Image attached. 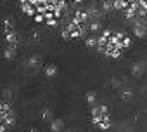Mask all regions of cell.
<instances>
[{
	"label": "cell",
	"mask_w": 147,
	"mask_h": 132,
	"mask_svg": "<svg viewBox=\"0 0 147 132\" xmlns=\"http://www.w3.org/2000/svg\"><path fill=\"white\" fill-rule=\"evenodd\" d=\"M0 123H5L9 129L16 125V115L12 111V106L5 101H2V104H0Z\"/></svg>",
	"instance_id": "obj_1"
},
{
	"label": "cell",
	"mask_w": 147,
	"mask_h": 132,
	"mask_svg": "<svg viewBox=\"0 0 147 132\" xmlns=\"http://www.w3.org/2000/svg\"><path fill=\"white\" fill-rule=\"evenodd\" d=\"M92 125H94V127H97L99 130H109V129H111V125H113L109 113H102V115L92 116Z\"/></svg>",
	"instance_id": "obj_2"
},
{
	"label": "cell",
	"mask_w": 147,
	"mask_h": 132,
	"mask_svg": "<svg viewBox=\"0 0 147 132\" xmlns=\"http://www.w3.org/2000/svg\"><path fill=\"white\" fill-rule=\"evenodd\" d=\"M4 40H5V44H7V45H14V47H18V45H19V42H21V38H19V35H18L16 28L4 30Z\"/></svg>",
	"instance_id": "obj_3"
},
{
	"label": "cell",
	"mask_w": 147,
	"mask_h": 132,
	"mask_svg": "<svg viewBox=\"0 0 147 132\" xmlns=\"http://www.w3.org/2000/svg\"><path fill=\"white\" fill-rule=\"evenodd\" d=\"M104 56L111 57V59H119L123 56V49H119L118 45H113V44H107L106 50H104Z\"/></svg>",
	"instance_id": "obj_4"
},
{
	"label": "cell",
	"mask_w": 147,
	"mask_h": 132,
	"mask_svg": "<svg viewBox=\"0 0 147 132\" xmlns=\"http://www.w3.org/2000/svg\"><path fill=\"white\" fill-rule=\"evenodd\" d=\"M130 71H131L133 77H142V75L145 73V63H144V61H137V63H133V64L130 66Z\"/></svg>",
	"instance_id": "obj_5"
},
{
	"label": "cell",
	"mask_w": 147,
	"mask_h": 132,
	"mask_svg": "<svg viewBox=\"0 0 147 132\" xmlns=\"http://www.w3.org/2000/svg\"><path fill=\"white\" fill-rule=\"evenodd\" d=\"M19 9H21L23 14H26L30 18H35V14H36V7L30 4V0H28V2H24V4H19Z\"/></svg>",
	"instance_id": "obj_6"
},
{
	"label": "cell",
	"mask_w": 147,
	"mask_h": 132,
	"mask_svg": "<svg viewBox=\"0 0 147 132\" xmlns=\"http://www.w3.org/2000/svg\"><path fill=\"white\" fill-rule=\"evenodd\" d=\"M16 56H18V47H14V45H7V47L4 49V57H5L7 61H12Z\"/></svg>",
	"instance_id": "obj_7"
},
{
	"label": "cell",
	"mask_w": 147,
	"mask_h": 132,
	"mask_svg": "<svg viewBox=\"0 0 147 132\" xmlns=\"http://www.w3.org/2000/svg\"><path fill=\"white\" fill-rule=\"evenodd\" d=\"M49 125H50V132H61V130L64 129V120H61V118H54Z\"/></svg>",
	"instance_id": "obj_8"
},
{
	"label": "cell",
	"mask_w": 147,
	"mask_h": 132,
	"mask_svg": "<svg viewBox=\"0 0 147 132\" xmlns=\"http://www.w3.org/2000/svg\"><path fill=\"white\" fill-rule=\"evenodd\" d=\"M57 73H59V70H57L55 64H47V66H45V77H47V78H55Z\"/></svg>",
	"instance_id": "obj_9"
},
{
	"label": "cell",
	"mask_w": 147,
	"mask_h": 132,
	"mask_svg": "<svg viewBox=\"0 0 147 132\" xmlns=\"http://www.w3.org/2000/svg\"><path fill=\"white\" fill-rule=\"evenodd\" d=\"M85 45H87L88 49H97V45H99V37H95L94 33H92L90 37H85Z\"/></svg>",
	"instance_id": "obj_10"
},
{
	"label": "cell",
	"mask_w": 147,
	"mask_h": 132,
	"mask_svg": "<svg viewBox=\"0 0 147 132\" xmlns=\"http://www.w3.org/2000/svg\"><path fill=\"white\" fill-rule=\"evenodd\" d=\"M26 64L30 66V68H38V66H40V56H38V54L30 56L28 61H26Z\"/></svg>",
	"instance_id": "obj_11"
},
{
	"label": "cell",
	"mask_w": 147,
	"mask_h": 132,
	"mask_svg": "<svg viewBox=\"0 0 147 132\" xmlns=\"http://www.w3.org/2000/svg\"><path fill=\"white\" fill-rule=\"evenodd\" d=\"M88 28H90V33H99L100 30H102V24H100V21L99 19H94V21H90L88 23Z\"/></svg>",
	"instance_id": "obj_12"
},
{
	"label": "cell",
	"mask_w": 147,
	"mask_h": 132,
	"mask_svg": "<svg viewBox=\"0 0 147 132\" xmlns=\"http://www.w3.org/2000/svg\"><path fill=\"white\" fill-rule=\"evenodd\" d=\"M102 12H113L114 11V0H102Z\"/></svg>",
	"instance_id": "obj_13"
},
{
	"label": "cell",
	"mask_w": 147,
	"mask_h": 132,
	"mask_svg": "<svg viewBox=\"0 0 147 132\" xmlns=\"http://www.w3.org/2000/svg\"><path fill=\"white\" fill-rule=\"evenodd\" d=\"M85 101H87L90 106H94V104H95V101H97V94H95L94 90H88V92H85Z\"/></svg>",
	"instance_id": "obj_14"
},
{
	"label": "cell",
	"mask_w": 147,
	"mask_h": 132,
	"mask_svg": "<svg viewBox=\"0 0 147 132\" xmlns=\"http://www.w3.org/2000/svg\"><path fill=\"white\" fill-rule=\"evenodd\" d=\"M42 118L47 122V123H50L52 120H54V115H52V110L50 108H43L42 110Z\"/></svg>",
	"instance_id": "obj_15"
},
{
	"label": "cell",
	"mask_w": 147,
	"mask_h": 132,
	"mask_svg": "<svg viewBox=\"0 0 147 132\" xmlns=\"http://www.w3.org/2000/svg\"><path fill=\"white\" fill-rule=\"evenodd\" d=\"M88 12H90V18H94V19H99L100 14H102V11L95 9V7H88Z\"/></svg>",
	"instance_id": "obj_16"
},
{
	"label": "cell",
	"mask_w": 147,
	"mask_h": 132,
	"mask_svg": "<svg viewBox=\"0 0 147 132\" xmlns=\"http://www.w3.org/2000/svg\"><path fill=\"white\" fill-rule=\"evenodd\" d=\"M121 99H123V101H131V99H133V92L128 90V89L123 90V92H121Z\"/></svg>",
	"instance_id": "obj_17"
},
{
	"label": "cell",
	"mask_w": 147,
	"mask_h": 132,
	"mask_svg": "<svg viewBox=\"0 0 147 132\" xmlns=\"http://www.w3.org/2000/svg\"><path fill=\"white\" fill-rule=\"evenodd\" d=\"M35 23H47V19H45V14H40V12H36V14H35Z\"/></svg>",
	"instance_id": "obj_18"
},
{
	"label": "cell",
	"mask_w": 147,
	"mask_h": 132,
	"mask_svg": "<svg viewBox=\"0 0 147 132\" xmlns=\"http://www.w3.org/2000/svg\"><path fill=\"white\" fill-rule=\"evenodd\" d=\"M130 45H131V37H128V35H126V37L123 38V49H128Z\"/></svg>",
	"instance_id": "obj_19"
},
{
	"label": "cell",
	"mask_w": 147,
	"mask_h": 132,
	"mask_svg": "<svg viewBox=\"0 0 147 132\" xmlns=\"http://www.w3.org/2000/svg\"><path fill=\"white\" fill-rule=\"evenodd\" d=\"M47 24H49V26H52V28H55V26H57V18L49 19V21H47Z\"/></svg>",
	"instance_id": "obj_20"
},
{
	"label": "cell",
	"mask_w": 147,
	"mask_h": 132,
	"mask_svg": "<svg viewBox=\"0 0 147 132\" xmlns=\"http://www.w3.org/2000/svg\"><path fill=\"white\" fill-rule=\"evenodd\" d=\"M111 85H113L114 89H116V87H119V80H116V78H113V80H111Z\"/></svg>",
	"instance_id": "obj_21"
},
{
	"label": "cell",
	"mask_w": 147,
	"mask_h": 132,
	"mask_svg": "<svg viewBox=\"0 0 147 132\" xmlns=\"http://www.w3.org/2000/svg\"><path fill=\"white\" fill-rule=\"evenodd\" d=\"M9 97H11V90H7V89H5V90H4V101H5V99H9Z\"/></svg>",
	"instance_id": "obj_22"
},
{
	"label": "cell",
	"mask_w": 147,
	"mask_h": 132,
	"mask_svg": "<svg viewBox=\"0 0 147 132\" xmlns=\"http://www.w3.org/2000/svg\"><path fill=\"white\" fill-rule=\"evenodd\" d=\"M100 111H102V113H109V108L104 106V104H100Z\"/></svg>",
	"instance_id": "obj_23"
},
{
	"label": "cell",
	"mask_w": 147,
	"mask_h": 132,
	"mask_svg": "<svg viewBox=\"0 0 147 132\" xmlns=\"http://www.w3.org/2000/svg\"><path fill=\"white\" fill-rule=\"evenodd\" d=\"M28 132H38V130H36V129H33V127H31V129H30V130H28Z\"/></svg>",
	"instance_id": "obj_24"
},
{
	"label": "cell",
	"mask_w": 147,
	"mask_h": 132,
	"mask_svg": "<svg viewBox=\"0 0 147 132\" xmlns=\"http://www.w3.org/2000/svg\"><path fill=\"white\" fill-rule=\"evenodd\" d=\"M145 2H147V0H145Z\"/></svg>",
	"instance_id": "obj_25"
}]
</instances>
